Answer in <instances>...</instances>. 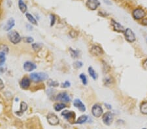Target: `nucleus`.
Instances as JSON below:
<instances>
[{
	"label": "nucleus",
	"mask_w": 147,
	"mask_h": 129,
	"mask_svg": "<svg viewBox=\"0 0 147 129\" xmlns=\"http://www.w3.org/2000/svg\"><path fill=\"white\" fill-rule=\"evenodd\" d=\"M73 106L77 108L78 110L80 111L81 112H84L86 110V106L82 102V100L79 99V98H76V99L74 100Z\"/></svg>",
	"instance_id": "nucleus-13"
},
{
	"label": "nucleus",
	"mask_w": 147,
	"mask_h": 129,
	"mask_svg": "<svg viewBox=\"0 0 147 129\" xmlns=\"http://www.w3.org/2000/svg\"><path fill=\"white\" fill-rule=\"evenodd\" d=\"M142 129H147V128H142Z\"/></svg>",
	"instance_id": "nucleus-44"
},
{
	"label": "nucleus",
	"mask_w": 147,
	"mask_h": 129,
	"mask_svg": "<svg viewBox=\"0 0 147 129\" xmlns=\"http://www.w3.org/2000/svg\"><path fill=\"white\" fill-rule=\"evenodd\" d=\"M23 69L25 71L31 73V72L34 71V70L37 69V66L34 62H30V61H27V62L24 63Z\"/></svg>",
	"instance_id": "nucleus-12"
},
{
	"label": "nucleus",
	"mask_w": 147,
	"mask_h": 129,
	"mask_svg": "<svg viewBox=\"0 0 147 129\" xmlns=\"http://www.w3.org/2000/svg\"><path fill=\"white\" fill-rule=\"evenodd\" d=\"M90 53L94 56H101L103 55L104 53L103 50L102 49V48L99 46L98 45H93L90 48Z\"/></svg>",
	"instance_id": "nucleus-14"
},
{
	"label": "nucleus",
	"mask_w": 147,
	"mask_h": 129,
	"mask_svg": "<svg viewBox=\"0 0 147 129\" xmlns=\"http://www.w3.org/2000/svg\"><path fill=\"white\" fill-rule=\"evenodd\" d=\"M105 106H106V108H108L109 110H111V109H112V106H111V104L105 103Z\"/></svg>",
	"instance_id": "nucleus-39"
},
{
	"label": "nucleus",
	"mask_w": 147,
	"mask_h": 129,
	"mask_svg": "<svg viewBox=\"0 0 147 129\" xmlns=\"http://www.w3.org/2000/svg\"><path fill=\"white\" fill-rule=\"evenodd\" d=\"M6 54L0 52V67L3 66L6 61Z\"/></svg>",
	"instance_id": "nucleus-28"
},
{
	"label": "nucleus",
	"mask_w": 147,
	"mask_h": 129,
	"mask_svg": "<svg viewBox=\"0 0 147 129\" xmlns=\"http://www.w3.org/2000/svg\"><path fill=\"white\" fill-rule=\"evenodd\" d=\"M92 113L94 117H100L103 113V110L101 105L98 104H94L92 108Z\"/></svg>",
	"instance_id": "nucleus-6"
},
{
	"label": "nucleus",
	"mask_w": 147,
	"mask_h": 129,
	"mask_svg": "<svg viewBox=\"0 0 147 129\" xmlns=\"http://www.w3.org/2000/svg\"><path fill=\"white\" fill-rule=\"evenodd\" d=\"M15 25V20L13 18H10L7 20V22L4 26V30L6 31H11L12 28L14 27Z\"/></svg>",
	"instance_id": "nucleus-16"
},
{
	"label": "nucleus",
	"mask_w": 147,
	"mask_h": 129,
	"mask_svg": "<svg viewBox=\"0 0 147 129\" xmlns=\"http://www.w3.org/2000/svg\"><path fill=\"white\" fill-rule=\"evenodd\" d=\"M26 18H27V19L28 20V21L30 22L33 25H36L37 26V20L34 18V16H33L32 14H30V13H26Z\"/></svg>",
	"instance_id": "nucleus-21"
},
{
	"label": "nucleus",
	"mask_w": 147,
	"mask_h": 129,
	"mask_svg": "<svg viewBox=\"0 0 147 129\" xmlns=\"http://www.w3.org/2000/svg\"><path fill=\"white\" fill-rule=\"evenodd\" d=\"M48 86L50 87H56L59 86V82H57L55 80H49L48 81Z\"/></svg>",
	"instance_id": "nucleus-27"
},
{
	"label": "nucleus",
	"mask_w": 147,
	"mask_h": 129,
	"mask_svg": "<svg viewBox=\"0 0 147 129\" xmlns=\"http://www.w3.org/2000/svg\"><path fill=\"white\" fill-rule=\"evenodd\" d=\"M0 52L3 53L5 54H7L9 52V48L6 45H1V49H0Z\"/></svg>",
	"instance_id": "nucleus-30"
},
{
	"label": "nucleus",
	"mask_w": 147,
	"mask_h": 129,
	"mask_svg": "<svg viewBox=\"0 0 147 129\" xmlns=\"http://www.w3.org/2000/svg\"><path fill=\"white\" fill-rule=\"evenodd\" d=\"M69 35L71 36L72 38H75V37L78 36V32L74 31V30H72V31H71L69 33Z\"/></svg>",
	"instance_id": "nucleus-35"
},
{
	"label": "nucleus",
	"mask_w": 147,
	"mask_h": 129,
	"mask_svg": "<svg viewBox=\"0 0 147 129\" xmlns=\"http://www.w3.org/2000/svg\"><path fill=\"white\" fill-rule=\"evenodd\" d=\"M104 1H105V3L107 4V5H111V1H109V0H104Z\"/></svg>",
	"instance_id": "nucleus-41"
},
{
	"label": "nucleus",
	"mask_w": 147,
	"mask_h": 129,
	"mask_svg": "<svg viewBox=\"0 0 147 129\" xmlns=\"http://www.w3.org/2000/svg\"><path fill=\"white\" fill-rule=\"evenodd\" d=\"M88 119V117L87 116V115H81V116H80L78 118L77 120H76L75 123L76 124H83L84 123H86V122L87 121Z\"/></svg>",
	"instance_id": "nucleus-22"
},
{
	"label": "nucleus",
	"mask_w": 147,
	"mask_h": 129,
	"mask_svg": "<svg viewBox=\"0 0 147 129\" xmlns=\"http://www.w3.org/2000/svg\"><path fill=\"white\" fill-rule=\"evenodd\" d=\"M30 78L31 80L34 82H40L47 80L49 78V75L46 73H32L30 74Z\"/></svg>",
	"instance_id": "nucleus-1"
},
{
	"label": "nucleus",
	"mask_w": 147,
	"mask_h": 129,
	"mask_svg": "<svg viewBox=\"0 0 147 129\" xmlns=\"http://www.w3.org/2000/svg\"><path fill=\"white\" fill-rule=\"evenodd\" d=\"M79 78L80 79L81 82H82V84L84 85V86H86V85L88 84V78H87V76H86V74L84 73L80 74Z\"/></svg>",
	"instance_id": "nucleus-25"
},
{
	"label": "nucleus",
	"mask_w": 147,
	"mask_h": 129,
	"mask_svg": "<svg viewBox=\"0 0 147 129\" xmlns=\"http://www.w3.org/2000/svg\"><path fill=\"white\" fill-rule=\"evenodd\" d=\"M146 13L143 9L142 8H136L133 10L132 16L134 19L139 20L143 19L145 17Z\"/></svg>",
	"instance_id": "nucleus-3"
},
{
	"label": "nucleus",
	"mask_w": 147,
	"mask_h": 129,
	"mask_svg": "<svg viewBox=\"0 0 147 129\" xmlns=\"http://www.w3.org/2000/svg\"><path fill=\"white\" fill-rule=\"evenodd\" d=\"M146 43H147V37L146 38Z\"/></svg>",
	"instance_id": "nucleus-43"
},
{
	"label": "nucleus",
	"mask_w": 147,
	"mask_h": 129,
	"mask_svg": "<svg viewBox=\"0 0 147 129\" xmlns=\"http://www.w3.org/2000/svg\"><path fill=\"white\" fill-rule=\"evenodd\" d=\"M56 100L63 102L64 103H67V102H69L71 101V98H70L69 94L67 92H61L58 93V95L56 96Z\"/></svg>",
	"instance_id": "nucleus-8"
},
{
	"label": "nucleus",
	"mask_w": 147,
	"mask_h": 129,
	"mask_svg": "<svg viewBox=\"0 0 147 129\" xmlns=\"http://www.w3.org/2000/svg\"><path fill=\"white\" fill-rule=\"evenodd\" d=\"M50 26L52 27L54 24H55L56 21V18L55 15L53 14H51L50 15Z\"/></svg>",
	"instance_id": "nucleus-31"
},
{
	"label": "nucleus",
	"mask_w": 147,
	"mask_h": 129,
	"mask_svg": "<svg viewBox=\"0 0 147 129\" xmlns=\"http://www.w3.org/2000/svg\"><path fill=\"white\" fill-rule=\"evenodd\" d=\"M141 112L144 115H147V101L142 102L140 106Z\"/></svg>",
	"instance_id": "nucleus-23"
},
{
	"label": "nucleus",
	"mask_w": 147,
	"mask_h": 129,
	"mask_svg": "<svg viewBox=\"0 0 147 129\" xmlns=\"http://www.w3.org/2000/svg\"><path fill=\"white\" fill-rule=\"evenodd\" d=\"M65 108H66V105L64 103H56V104H54V110L56 111H60L61 110H62L63 109H64Z\"/></svg>",
	"instance_id": "nucleus-24"
},
{
	"label": "nucleus",
	"mask_w": 147,
	"mask_h": 129,
	"mask_svg": "<svg viewBox=\"0 0 147 129\" xmlns=\"http://www.w3.org/2000/svg\"><path fill=\"white\" fill-rule=\"evenodd\" d=\"M111 23L112 26H113V29L115 30L116 32L124 33L125 29H125L124 26H123L121 24L118 22H117L113 19L111 20Z\"/></svg>",
	"instance_id": "nucleus-9"
},
{
	"label": "nucleus",
	"mask_w": 147,
	"mask_h": 129,
	"mask_svg": "<svg viewBox=\"0 0 147 129\" xmlns=\"http://www.w3.org/2000/svg\"><path fill=\"white\" fill-rule=\"evenodd\" d=\"M18 7L20 11L23 13V14H26L27 12L28 7L26 3L23 1V0H19L18 1Z\"/></svg>",
	"instance_id": "nucleus-17"
},
{
	"label": "nucleus",
	"mask_w": 147,
	"mask_h": 129,
	"mask_svg": "<svg viewBox=\"0 0 147 129\" xmlns=\"http://www.w3.org/2000/svg\"><path fill=\"white\" fill-rule=\"evenodd\" d=\"M70 86H71V83H70L68 80H66L61 84V87H62V88H68V87H69Z\"/></svg>",
	"instance_id": "nucleus-32"
},
{
	"label": "nucleus",
	"mask_w": 147,
	"mask_h": 129,
	"mask_svg": "<svg viewBox=\"0 0 147 129\" xmlns=\"http://www.w3.org/2000/svg\"><path fill=\"white\" fill-rule=\"evenodd\" d=\"M69 52L71 58L73 59H77L80 56V51L78 50L73 49L71 48H69Z\"/></svg>",
	"instance_id": "nucleus-18"
},
{
	"label": "nucleus",
	"mask_w": 147,
	"mask_h": 129,
	"mask_svg": "<svg viewBox=\"0 0 147 129\" xmlns=\"http://www.w3.org/2000/svg\"><path fill=\"white\" fill-rule=\"evenodd\" d=\"M100 5V2L98 0H88L86 3L87 7L92 10H96Z\"/></svg>",
	"instance_id": "nucleus-11"
},
{
	"label": "nucleus",
	"mask_w": 147,
	"mask_h": 129,
	"mask_svg": "<svg viewBox=\"0 0 147 129\" xmlns=\"http://www.w3.org/2000/svg\"><path fill=\"white\" fill-rule=\"evenodd\" d=\"M28 109V104L26 103L25 102L22 101L20 104V110L16 112V114L18 115H21L22 113L27 110Z\"/></svg>",
	"instance_id": "nucleus-19"
},
{
	"label": "nucleus",
	"mask_w": 147,
	"mask_h": 129,
	"mask_svg": "<svg viewBox=\"0 0 147 129\" xmlns=\"http://www.w3.org/2000/svg\"><path fill=\"white\" fill-rule=\"evenodd\" d=\"M88 72L89 75L94 80H96L98 78V74L95 71V70L93 69L92 67H89L88 69Z\"/></svg>",
	"instance_id": "nucleus-20"
},
{
	"label": "nucleus",
	"mask_w": 147,
	"mask_h": 129,
	"mask_svg": "<svg viewBox=\"0 0 147 129\" xmlns=\"http://www.w3.org/2000/svg\"><path fill=\"white\" fill-rule=\"evenodd\" d=\"M141 24L142 25L147 26V18H144L143 19H142Z\"/></svg>",
	"instance_id": "nucleus-38"
},
{
	"label": "nucleus",
	"mask_w": 147,
	"mask_h": 129,
	"mask_svg": "<svg viewBox=\"0 0 147 129\" xmlns=\"http://www.w3.org/2000/svg\"><path fill=\"white\" fill-rule=\"evenodd\" d=\"M26 28H27L28 29L30 30V31H31V30L33 29L32 26H31V25H30V24H27V25H26Z\"/></svg>",
	"instance_id": "nucleus-40"
},
{
	"label": "nucleus",
	"mask_w": 147,
	"mask_h": 129,
	"mask_svg": "<svg viewBox=\"0 0 147 129\" xmlns=\"http://www.w3.org/2000/svg\"><path fill=\"white\" fill-rule=\"evenodd\" d=\"M112 81H113V80H111V78L110 77H109V78H105V80H104L105 85H106L107 86H110V85L111 84V82H112Z\"/></svg>",
	"instance_id": "nucleus-34"
},
{
	"label": "nucleus",
	"mask_w": 147,
	"mask_h": 129,
	"mask_svg": "<svg viewBox=\"0 0 147 129\" xmlns=\"http://www.w3.org/2000/svg\"><path fill=\"white\" fill-rule=\"evenodd\" d=\"M61 115H63V117L69 122H74L76 117V114L74 111L69 110H63L61 112Z\"/></svg>",
	"instance_id": "nucleus-7"
},
{
	"label": "nucleus",
	"mask_w": 147,
	"mask_h": 129,
	"mask_svg": "<svg viewBox=\"0 0 147 129\" xmlns=\"http://www.w3.org/2000/svg\"><path fill=\"white\" fill-rule=\"evenodd\" d=\"M18 100H19L18 98H15V100H16V102H18Z\"/></svg>",
	"instance_id": "nucleus-42"
},
{
	"label": "nucleus",
	"mask_w": 147,
	"mask_h": 129,
	"mask_svg": "<svg viewBox=\"0 0 147 129\" xmlns=\"http://www.w3.org/2000/svg\"><path fill=\"white\" fill-rule=\"evenodd\" d=\"M7 37L9 41L13 43V45H17V44L20 43L22 41L20 35L18 33V32L14 31V30H11V31H9L7 33Z\"/></svg>",
	"instance_id": "nucleus-2"
},
{
	"label": "nucleus",
	"mask_w": 147,
	"mask_h": 129,
	"mask_svg": "<svg viewBox=\"0 0 147 129\" xmlns=\"http://www.w3.org/2000/svg\"><path fill=\"white\" fill-rule=\"evenodd\" d=\"M4 87H5V86H4V83L1 78H0V91L2 90V89L4 88Z\"/></svg>",
	"instance_id": "nucleus-37"
},
{
	"label": "nucleus",
	"mask_w": 147,
	"mask_h": 129,
	"mask_svg": "<svg viewBox=\"0 0 147 129\" xmlns=\"http://www.w3.org/2000/svg\"><path fill=\"white\" fill-rule=\"evenodd\" d=\"M32 47L34 51L37 52L39 51V50L41 49V48H42V45H41V43H32Z\"/></svg>",
	"instance_id": "nucleus-26"
},
{
	"label": "nucleus",
	"mask_w": 147,
	"mask_h": 129,
	"mask_svg": "<svg viewBox=\"0 0 147 129\" xmlns=\"http://www.w3.org/2000/svg\"><path fill=\"white\" fill-rule=\"evenodd\" d=\"M24 41L26 43L30 44V43H33V42L34 41V39L32 37H26V38H24Z\"/></svg>",
	"instance_id": "nucleus-33"
},
{
	"label": "nucleus",
	"mask_w": 147,
	"mask_h": 129,
	"mask_svg": "<svg viewBox=\"0 0 147 129\" xmlns=\"http://www.w3.org/2000/svg\"><path fill=\"white\" fill-rule=\"evenodd\" d=\"M47 121L50 124H51L52 126H56L59 124L60 119H59L58 117L54 114V113H50L47 115Z\"/></svg>",
	"instance_id": "nucleus-10"
},
{
	"label": "nucleus",
	"mask_w": 147,
	"mask_h": 129,
	"mask_svg": "<svg viewBox=\"0 0 147 129\" xmlns=\"http://www.w3.org/2000/svg\"><path fill=\"white\" fill-rule=\"evenodd\" d=\"M124 37L126 40L129 43H133L136 40V36L135 33L130 28H126L124 31Z\"/></svg>",
	"instance_id": "nucleus-4"
},
{
	"label": "nucleus",
	"mask_w": 147,
	"mask_h": 129,
	"mask_svg": "<svg viewBox=\"0 0 147 129\" xmlns=\"http://www.w3.org/2000/svg\"><path fill=\"white\" fill-rule=\"evenodd\" d=\"M20 86L23 89H28L31 86V79L28 77H24L20 82Z\"/></svg>",
	"instance_id": "nucleus-15"
},
{
	"label": "nucleus",
	"mask_w": 147,
	"mask_h": 129,
	"mask_svg": "<svg viewBox=\"0 0 147 129\" xmlns=\"http://www.w3.org/2000/svg\"><path fill=\"white\" fill-rule=\"evenodd\" d=\"M83 66V63L80 61H76L73 63V67L76 69H80Z\"/></svg>",
	"instance_id": "nucleus-29"
},
{
	"label": "nucleus",
	"mask_w": 147,
	"mask_h": 129,
	"mask_svg": "<svg viewBox=\"0 0 147 129\" xmlns=\"http://www.w3.org/2000/svg\"><path fill=\"white\" fill-rule=\"evenodd\" d=\"M102 120L105 124H106L107 126H110L114 120L113 113L111 112V111H107L103 115Z\"/></svg>",
	"instance_id": "nucleus-5"
},
{
	"label": "nucleus",
	"mask_w": 147,
	"mask_h": 129,
	"mask_svg": "<svg viewBox=\"0 0 147 129\" xmlns=\"http://www.w3.org/2000/svg\"><path fill=\"white\" fill-rule=\"evenodd\" d=\"M142 67L144 68V69L147 71V59H146L143 62V63H142Z\"/></svg>",
	"instance_id": "nucleus-36"
}]
</instances>
